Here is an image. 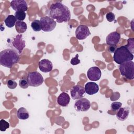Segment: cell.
Masks as SVG:
<instances>
[{"mask_svg": "<svg viewBox=\"0 0 134 134\" xmlns=\"http://www.w3.org/2000/svg\"><path fill=\"white\" fill-rule=\"evenodd\" d=\"M10 6L16 12H25L28 9V4L24 0H13L10 2Z\"/></svg>", "mask_w": 134, "mask_h": 134, "instance_id": "8fae6325", "label": "cell"}, {"mask_svg": "<svg viewBox=\"0 0 134 134\" xmlns=\"http://www.w3.org/2000/svg\"><path fill=\"white\" fill-rule=\"evenodd\" d=\"M39 70L44 73H48L52 71L53 65L52 62L48 59H42L39 62Z\"/></svg>", "mask_w": 134, "mask_h": 134, "instance_id": "5bb4252c", "label": "cell"}, {"mask_svg": "<svg viewBox=\"0 0 134 134\" xmlns=\"http://www.w3.org/2000/svg\"><path fill=\"white\" fill-rule=\"evenodd\" d=\"M116 49H117L116 46H109L108 51L110 53H114Z\"/></svg>", "mask_w": 134, "mask_h": 134, "instance_id": "f546056e", "label": "cell"}, {"mask_svg": "<svg viewBox=\"0 0 134 134\" xmlns=\"http://www.w3.org/2000/svg\"><path fill=\"white\" fill-rule=\"evenodd\" d=\"M91 107L90 102L85 98H81L75 101L74 107L77 111H86Z\"/></svg>", "mask_w": 134, "mask_h": 134, "instance_id": "ba28073f", "label": "cell"}, {"mask_svg": "<svg viewBox=\"0 0 134 134\" xmlns=\"http://www.w3.org/2000/svg\"><path fill=\"white\" fill-rule=\"evenodd\" d=\"M102 72L100 69L97 66H92L90 68L87 72V76L88 79L92 81H97L101 77Z\"/></svg>", "mask_w": 134, "mask_h": 134, "instance_id": "7c38bea8", "label": "cell"}, {"mask_svg": "<svg viewBox=\"0 0 134 134\" xmlns=\"http://www.w3.org/2000/svg\"><path fill=\"white\" fill-rule=\"evenodd\" d=\"M106 18L109 22H112L115 20V15L112 12H109L106 15Z\"/></svg>", "mask_w": 134, "mask_h": 134, "instance_id": "83f0119b", "label": "cell"}, {"mask_svg": "<svg viewBox=\"0 0 134 134\" xmlns=\"http://www.w3.org/2000/svg\"><path fill=\"white\" fill-rule=\"evenodd\" d=\"M31 27L33 29V30L36 32L39 31L41 30L40 21L38 19H36L31 23Z\"/></svg>", "mask_w": 134, "mask_h": 134, "instance_id": "44dd1931", "label": "cell"}, {"mask_svg": "<svg viewBox=\"0 0 134 134\" xmlns=\"http://www.w3.org/2000/svg\"><path fill=\"white\" fill-rule=\"evenodd\" d=\"M120 39V34L117 31H113L107 35L106 38L107 44L116 46Z\"/></svg>", "mask_w": 134, "mask_h": 134, "instance_id": "4fadbf2b", "label": "cell"}, {"mask_svg": "<svg viewBox=\"0 0 134 134\" xmlns=\"http://www.w3.org/2000/svg\"><path fill=\"white\" fill-rule=\"evenodd\" d=\"M71 97L73 99H78L83 98L85 95V91L84 88L79 85L73 86L70 90Z\"/></svg>", "mask_w": 134, "mask_h": 134, "instance_id": "30bf717a", "label": "cell"}, {"mask_svg": "<svg viewBox=\"0 0 134 134\" xmlns=\"http://www.w3.org/2000/svg\"><path fill=\"white\" fill-rule=\"evenodd\" d=\"M128 43L126 45V47L128 50L133 54L134 53V39L133 38H129L127 40Z\"/></svg>", "mask_w": 134, "mask_h": 134, "instance_id": "7402d4cb", "label": "cell"}, {"mask_svg": "<svg viewBox=\"0 0 134 134\" xmlns=\"http://www.w3.org/2000/svg\"><path fill=\"white\" fill-rule=\"evenodd\" d=\"M78 57H79V54H76L75 57H73L71 59V61H70V63L72 65H77L78 64H79L80 63V60L78 59Z\"/></svg>", "mask_w": 134, "mask_h": 134, "instance_id": "f1b7e54d", "label": "cell"}, {"mask_svg": "<svg viewBox=\"0 0 134 134\" xmlns=\"http://www.w3.org/2000/svg\"><path fill=\"white\" fill-rule=\"evenodd\" d=\"M113 58L116 63L120 64L127 61H132L133 59V54L128 50L125 46H122L117 48L114 52Z\"/></svg>", "mask_w": 134, "mask_h": 134, "instance_id": "3957f363", "label": "cell"}, {"mask_svg": "<svg viewBox=\"0 0 134 134\" xmlns=\"http://www.w3.org/2000/svg\"><path fill=\"white\" fill-rule=\"evenodd\" d=\"M91 35L88 27L86 25H79L75 30V36L78 40H83Z\"/></svg>", "mask_w": 134, "mask_h": 134, "instance_id": "9c48e42d", "label": "cell"}, {"mask_svg": "<svg viewBox=\"0 0 134 134\" xmlns=\"http://www.w3.org/2000/svg\"><path fill=\"white\" fill-rule=\"evenodd\" d=\"M16 18L15 16L13 15H9L7 16L4 20V23L6 26L8 28H12L13 26H15L16 23Z\"/></svg>", "mask_w": 134, "mask_h": 134, "instance_id": "ffe728a7", "label": "cell"}, {"mask_svg": "<svg viewBox=\"0 0 134 134\" xmlns=\"http://www.w3.org/2000/svg\"><path fill=\"white\" fill-rule=\"evenodd\" d=\"M130 113V108L128 107H120L116 113V117L120 121L125 120L128 117Z\"/></svg>", "mask_w": 134, "mask_h": 134, "instance_id": "e0dca14e", "label": "cell"}, {"mask_svg": "<svg viewBox=\"0 0 134 134\" xmlns=\"http://www.w3.org/2000/svg\"><path fill=\"white\" fill-rule=\"evenodd\" d=\"M70 101V97L69 94L65 92L61 93L57 97L58 104L62 107L67 106Z\"/></svg>", "mask_w": 134, "mask_h": 134, "instance_id": "2e32d148", "label": "cell"}, {"mask_svg": "<svg viewBox=\"0 0 134 134\" xmlns=\"http://www.w3.org/2000/svg\"><path fill=\"white\" fill-rule=\"evenodd\" d=\"M15 28L18 33L23 34L27 30V24L23 21L18 20L16 23Z\"/></svg>", "mask_w": 134, "mask_h": 134, "instance_id": "d6986e66", "label": "cell"}, {"mask_svg": "<svg viewBox=\"0 0 134 134\" xmlns=\"http://www.w3.org/2000/svg\"><path fill=\"white\" fill-rule=\"evenodd\" d=\"M122 106V103L119 102H114L111 104V109L114 111L118 110Z\"/></svg>", "mask_w": 134, "mask_h": 134, "instance_id": "484cf974", "label": "cell"}, {"mask_svg": "<svg viewBox=\"0 0 134 134\" xmlns=\"http://www.w3.org/2000/svg\"><path fill=\"white\" fill-rule=\"evenodd\" d=\"M85 93L88 95H92L97 93L99 91L98 85L93 82H87L85 84L84 86Z\"/></svg>", "mask_w": 134, "mask_h": 134, "instance_id": "9a60e30c", "label": "cell"}, {"mask_svg": "<svg viewBox=\"0 0 134 134\" xmlns=\"http://www.w3.org/2000/svg\"><path fill=\"white\" fill-rule=\"evenodd\" d=\"M7 85L10 89H15L17 87V84L14 80H9L7 82Z\"/></svg>", "mask_w": 134, "mask_h": 134, "instance_id": "4316f807", "label": "cell"}, {"mask_svg": "<svg viewBox=\"0 0 134 134\" xmlns=\"http://www.w3.org/2000/svg\"><path fill=\"white\" fill-rule=\"evenodd\" d=\"M17 116L19 119L26 120L29 118V115L25 108L20 107L17 111Z\"/></svg>", "mask_w": 134, "mask_h": 134, "instance_id": "ac0fdd59", "label": "cell"}, {"mask_svg": "<svg viewBox=\"0 0 134 134\" xmlns=\"http://www.w3.org/2000/svg\"><path fill=\"white\" fill-rule=\"evenodd\" d=\"M14 16L17 20L23 21L26 18V14L25 12H23V11L16 12Z\"/></svg>", "mask_w": 134, "mask_h": 134, "instance_id": "603a6c76", "label": "cell"}, {"mask_svg": "<svg viewBox=\"0 0 134 134\" xmlns=\"http://www.w3.org/2000/svg\"><path fill=\"white\" fill-rule=\"evenodd\" d=\"M22 35L19 34L16 35L15 37H13L10 41L12 47V49H13L17 51L19 54H21L24 48L25 47V41L23 39Z\"/></svg>", "mask_w": 134, "mask_h": 134, "instance_id": "52a82bcc", "label": "cell"}, {"mask_svg": "<svg viewBox=\"0 0 134 134\" xmlns=\"http://www.w3.org/2000/svg\"><path fill=\"white\" fill-rule=\"evenodd\" d=\"M41 30L44 32H50L56 27L57 23L54 19L49 16L40 18V19Z\"/></svg>", "mask_w": 134, "mask_h": 134, "instance_id": "8992f818", "label": "cell"}, {"mask_svg": "<svg viewBox=\"0 0 134 134\" xmlns=\"http://www.w3.org/2000/svg\"><path fill=\"white\" fill-rule=\"evenodd\" d=\"M48 14L50 17L55 19L58 23L68 22L71 18L70 10L61 2L52 4L49 9Z\"/></svg>", "mask_w": 134, "mask_h": 134, "instance_id": "6da1fadb", "label": "cell"}, {"mask_svg": "<svg viewBox=\"0 0 134 134\" xmlns=\"http://www.w3.org/2000/svg\"><path fill=\"white\" fill-rule=\"evenodd\" d=\"M27 80L29 85L32 87L39 86L41 85L44 81L42 75L37 71L28 72L27 76Z\"/></svg>", "mask_w": 134, "mask_h": 134, "instance_id": "5b68a950", "label": "cell"}, {"mask_svg": "<svg viewBox=\"0 0 134 134\" xmlns=\"http://www.w3.org/2000/svg\"><path fill=\"white\" fill-rule=\"evenodd\" d=\"M19 86L22 88L25 89L28 88L29 84L27 80V78L26 79L25 77H23L19 81Z\"/></svg>", "mask_w": 134, "mask_h": 134, "instance_id": "d4e9b609", "label": "cell"}, {"mask_svg": "<svg viewBox=\"0 0 134 134\" xmlns=\"http://www.w3.org/2000/svg\"><path fill=\"white\" fill-rule=\"evenodd\" d=\"M9 123L4 119L0 120V130L1 131H5L7 129L9 128Z\"/></svg>", "mask_w": 134, "mask_h": 134, "instance_id": "cb8c5ba5", "label": "cell"}, {"mask_svg": "<svg viewBox=\"0 0 134 134\" xmlns=\"http://www.w3.org/2000/svg\"><path fill=\"white\" fill-rule=\"evenodd\" d=\"M119 69L121 75L128 80L134 79V62L127 61L119 64Z\"/></svg>", "mask_w": 134, "mask_h": 134, "instance_id": "277c9868", "label": "cell"}, {"mask_svg": "<svg viewBox=\"0 0 134 134\" xmlns=\"http://www.w3.org/2000/svg\"><path fill=\"white\" fill-rule=\"evenodd\" d=\"M18 52L13 49H6L0 52V64L2 66L10 69L19 60Z\"/></svg>", "mask_w": 134, "mask_h": 134, "instance_id": "7a4b0ae2", "label": "cell"}]
</instances>
